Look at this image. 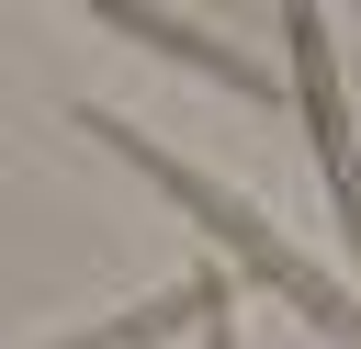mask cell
I'll list each match as a JSON object with an SVG mask.
<instances>
[{"label": "cell", "instance_id": "6da1fadb", "mask_svg": "<svg viewBox=\"0 0 361 349\" xmlns=\"http://www.w3.org/2000/svg\"><path fill=\"white\" fill-rule=\"evenodd\" d=\"M79 135H102L113 158H135V169H147V180H158V191H169V203H180V214H192V225H203V236H214V248H226L248 281H271V293H282V304H293L316 338L361 349V304H350V293H338V281H327V270H316V259H305V248H293L271 214H248L226 180H203L192 158H169L158 135H135V124H124V113H102V101H79Z\"/></svg>", "mask_w": 361, "mask_h": 349}, {"label": "cell", "instance_id": "7a4b0ae2", "mask_svg": "<svg viewBox=\"0 0 361 349\" xmlns=\"http://www.w3.org/2000/svg\"><path fill=\"white\" fill-rule=\"evenodd\" d=\"M282 45H293V101H305V135H316V169H327V191H338V225H350V248H361V124H350V101H338V45H327V11H282Z\"/></svg>", "mask_w": 361, "mask_h": 349}, {"label": "cell", "instance_id": "3957f363", "mask_svg": "<svg viewBox=\"0 0 361 349\" xmlns=\"http://www.w3.org/2000/svg\"><path fill=\"white\" fill-rule=\"evenodd\" d=\"M237 304V281L226 270H180L169 293H147L135 315H102L90 338H56V349H147V338H180V326H203V315H226Z\"/></svg>", "mask_w": 361, "mask_h": 349}, {"label": "cell", "instance_id": "277c9868", "mask_svg": "<svg viewBox=\"0 0 361 349\" xmlns=\"http://www.w3.org/2000/svg\"><path fill=\"white\" fill-rule=\"evenodd\" d=\"M113 34H135V45H158V56H180V68H203V79H226V90H248V101H271V68H248L237 45H214L203 23H169V11H102Z\"/></svg>", "mask_w": 361, "mask_h": 349}]
</instances>
